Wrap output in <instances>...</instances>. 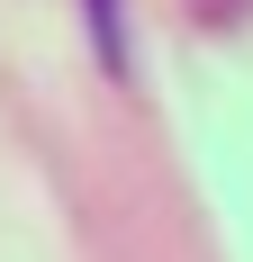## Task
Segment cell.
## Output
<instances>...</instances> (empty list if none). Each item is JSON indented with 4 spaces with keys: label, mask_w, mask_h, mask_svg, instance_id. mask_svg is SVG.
Masks as SVG:
<instances>
[{
    "label": "cell",
    "mask_w": 253,
    "mask_h": 262,
    "mask_svg": "<svg viewBox=\"0 0 253 262\" xmlns=\"http://www.w3.org/2000/svg\"><path fill=\"white\" fill-rule=\"evenodd\" d=\"M91 9V36H100V54H109V73H126V36H118V0H81Z\"/></svg>",
    "instance_id": "6da1fadb"
}]
</instances>
